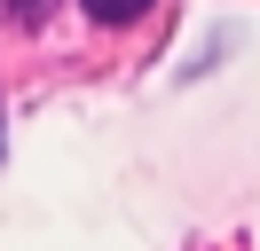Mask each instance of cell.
Returning <instances> with one entry per match:
<instances>
[{
    "mask_svg": "<svg viewBox=\"0 0 260 251\" xmlns=\"http://www.w3.org/2000/svg\"><path fill=\"white\" fill-rule=\"evenodd\" d=\"M87 16H95V24H142L150 16V0H79Z\"/></svg>",
    "mask_w": 260,
    "mask_h": 251,
    "instance_id": "1",
    "label": "cell"
},
{
    "mask_svg": "<svg viewBox=\"0 0 260 251\" xmlns=\"http://www.w3.org/2000/svg\"><path fill=\"white\" fill-rule=\"evenodd\" d=\"M8 16H16V24H40V16H48V0H8Z\"/></svg>",
    "mask_w": 260,
    "mask_h": 251,
    "instance_id": "2",
    "label": "cell"
}]
</instances>
